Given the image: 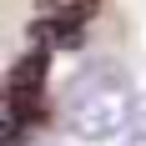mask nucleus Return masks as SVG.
<instances>
[{"instance_id": "obj_1", "label": "nucleus", "mask_w": 146, "mask_h": 146, "mask_svg": "<svg viewBox=\"0 0 146 146\" xmlns=\"http://www.w3.org/2000/svg\"><path fill=\"white\" fill-rule=\"evenodd\" d=\"M131 116H136L131 81L111 60H96L66 91V121H71V131L81 141H111L121 126H131Z\"/></svg>"}, {"instance_id": "obj_2", "label": "nucleus", "mask_w": 146, "mask_h": 146, "mask_svg": "<svg viewBox=\"0 0 146 146\" xmlns=\"http://www.w3.org/2000/svg\"><path fill=\"white\" fill-rule=\"evenodd\" d=\"M45 76H50V50H25L5 71V121H0V146H25V136L45 121Z\"/></svg>"}, {"instance_id": "obj_3", "label": "nucleus", "mask_w": 146, "mask_h": 146, "mask_svg": "<svg viewBox=\"0 0 146 146\" xmlns=\"http://www.w3.org/2000/svg\"><path fill=\"white\" fill-rule=\"evenodd\" d=\"M30 40L40 50H81L86 45V25H76V20H35Z\"/></svg>"}, {"instance_id": "obj_4", "label": "nucleus", "mask_w": 146, "mask_h": 146, "mask_svg": "<svg viewBox=\"0 0 146 146\" xmlns=\"http://www.w3.org/2000/svg\"><path fill=\"white\" fill-rule=\"evenodd\" d=\"M35 10H40V20H76V25H86L96 15V0H35Z\"/></svg>"}, {"instance_id": "obj_5", "label": "nucleus", "mask_w": 146, "mask_h": 146, "mask_svg": "<svg viewBox=\"0 0 146 146\" xmlns=\"http://www.w3.org/2000/svg\"><path fill=\"white\" fill-rule=\"evenodd\" d=\"M121 146H146V131H131V136H121Z\"/></svg>"}]
</instances>
